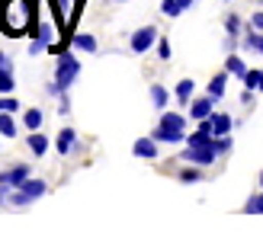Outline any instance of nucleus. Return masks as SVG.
<instances>
[{
    "mask_svg": "<svg viewBox=\"0 0 263 240\" xmlns=\"http://www.w3.org/2000/svg\"><path fill=\"white\" fill-rule=\"evenodd\" d=\"M58 112H61V115L71 112V96H68V93H61V96H58Z\"/></svg>",
    "mask_w": 263,
    "mask_h": 240,
    "instance_id": "31",
    "label": "nucleus"
},
{
    "mask_svg": "<svg viewBox=\"0 0 263 240\" xmlns=\"http://www.w3.org/2000/svg\"><path fill=\"white\" fill-rule=\"evenodd\" d=\"M212 112H215V99L209 96V93H205V96H196L190 103V118H193V122H202V118H209Z\"/></svg>",
    "mask_w": 263,
    "mask_h": 240,
    "instance_id": "6",
    "label": "nucleus"
},
{
    "mask_svg": "<svg viewBox=\"0 0 263 240\" xmlns=\"http://www.w3.org/2000/svg\"><path fill=\"white\" fill-rule=\"evenodd\" d=\"M215 151H218V154H228V151H231V138H228V135L215 138Z\"/></svg>",
    "mask_w": 263,
    "mask_h": 240,
    "instance_id": "30",
    "label": "nucleus"
},
{
    "mask_svg": "<svg viewBox=\"0 0 263 240\" xmlns=\"http://www.w3.org/2000/svg\"><path fill=\"white\" fill-rule=\"evenodd\" d=\"M225 71L234 74V77H244V74H247V64H244L238 55H228V58H225Z\"/></svg>",
    "mask_w": 263,
    "mask_h": 240,
    "instance_id": "20",
    "label": "nucleus"
},
{
    "mask_svg": "<svg viewBox=\"0 0 263 240\" xmlns=\"http://www.w3.org/2000/svg\"><path fill=\"white\" fill-rule=\"evenodd\" d=\"M225 32H228V45H234L241 38L244 32V19L238 16V13H228V19H225Z\"/></svg>",
    "mask_w": 263,
    "mask_h": 240,
    "instance_id": "10",
    "label": "nucleus"
},
{
    "mask_svg": "<svg viewBox=\"0 0 263 240\" xmlns=\"http://www.w3.org/2000/svg\"><path fill=\"white\" fill-rule=\"evenodd\" d=\"M157 29L154 26H144V29H138V32H132V51H135V55H148V51L157 45Z\"/></svg>",
    "mask_w": 263,
    "mask_h": 240,
    "instance_id": "5",
    "label": "nucleus"
},
{
    "mask_svg": "<svg viewBox=\"0 0 263 240\" xmlns=\"http://www.w3.org/2000/svg\"><path fill=\"white\" fill-rule=\"evenodd\" d=\"M71 45L77 48V51H90V55H93V51L100 48V42L93 35H87V32H74V38H71Z\"/></svg>",
    "mask_w": 263,
    "mask_h": 240,
    "instance_id": "15",
    "label": "nucleus"
},
{
    "mask_svg": "<svg viewBox=\"0 0 263 240\" xmlns=\"http://www.w3.org/2000/svg\"><path fill=\"white\" fill-rule=\"evenodd\" d=\"M26 179H29V167H26V164H16V167H10V170L0 173V183H4V186H13V189H20Z\"/></svg>",
    "mask_w": 263,
    "mask_h": 240,
    "instance_id": "7",
    "label": "nucleus"
},
{
    "mask_svg": "<svg viewBox=\"0 0 263 240\" xmlns=\"http://www.w3.org/2000/svg\"><path fill=\"white\" fill-rule=\"evenodd\" d=\"M260 189H263V173H260Z\"/></svg>",
    "mask_w": 263,
    "mask_h": 240,
    "instance_id": "38",
    "label": "nucleus"
},
{
    "mask_svg": "<svg viewBox=\"0 0 263 240\" xmlns=\"http://www.w3.org/2000/svg\"><path fill=\"white\" fill-rule=\"evenodd\" d=\"M42 51H48V45H45V42H42V38H39V35H35V38H32V42H29V55H42Z\"/></svg>",
    "mask_w": 263,
    "mask_h": 240,
    "instance_id": "29",
    "label": "nucleus"
},
{
    "mask_svg": "<svg viewBox=\"0 0 263 240\" xmlns=\"http://www.w3.org/2000/svg\"><path fill=\"white\" fill-rule=\"evenodd\" d=\"M193 90H196V80H180L177 84V99H180V106H190L193 103Z\"/></svg>",
    "mask_w": 263,
    "mask_h": 240,
    "instance_id": "17",
    "label": "nucleus"
},
{
    "mask_svg": "<svg viewBox=\"0 0 263 240\" xmlns=\"http://www.w3.org/2000/svg\"><path fill=\"white\" fill-rule=\"evenodd\" d=\"M16 109H20L16 96H10V93H0V112H16Z\"/></svg>",
    "mask_w": 263,
    "mask_h": 240,
    "instance_id": "25",
    "label": "nucleus"
},
{
    "mask_svg": "<svg viewBox=\"0 0 263 240\" xmlns=\"http://www.w3.org/2000/svg\"><path fill=\"white\" fill-rule=\"evenodd\" d=\"M170 55H174V51H170V38H157V58L170 61Z\"/></svg>",
    "mask_w": 263,
    "mask_h": 240,
    "instance_id": "28",
    "label": "nucleus"
},
{
    "mask_svg": "<svg viewBox=\"0 0 263 240\" xmlns=\"http://www.w3.org/2000/svg\"><path fill=\"white\" fill-rule=\"evenodd\" d=\"M228 71H221V74H215L212 80H209V96H212V99H221V96H225V90H228Z\"/></svg>",
    "mask_w": 263,
    "mask_h": 240,
    "instance_id": "12",
    "label": "nucleus"
},
{
    "mask_svg": "<svg viewBox=\"0 0 263 240\" xmlns=\"http://www.w3.org/2000/svg\"><path fill=\"white\" fill-rule=\"evenodd\" d=\"M161 13H164L167 19H174V16H180V13H183V7L177 4V0H161Z\"/></svg>",
    "mask_w": 263,
    "mask_h": 240,
    "instance_id": "24",
    "label": "nucleus"
},
{
    "mask_svg": "<svg viewBox=\"0 0 263 240\" xmlns=\"http://www.w3.org/2000/svg\"><path fill=\"white\" fill-rule=\"evenodd\" d=\"M212 128H215V138L221 135H231V128H234V118L228 112H212Z\"/></svg>",
    "mask_w": 263,
    "mask_h": 240,
    "instance_id": "11",
    "label": "nucleus"
},
{
    "mask_svg": "<svg viewBox=\"0 0 263 240\" xmlns=\"http://www.w3.org/2000/svg\"><path fill=\"white\" fill-rule=\"evenodd\" d=\"M77 74H81V61H77L71 51H61V55H58V68H55V84L61 90H71Z\"/></svg>",
    "mask_w": 263,
    "mask_h": 240,
    "instance_id": "3",
    "label": "nucleus"
},
{
    "mask_svg": "<svg viewBox=\"0 0 263 240\" xmlns=\"http://www.w3.org/2000/svg\"><path fill=\"white\" fill-rule=\"evenodd\" d=\"M260 93H263V71H260Z\"/></svg>",
    "mask_w": 263,
    "mask_h": 240,
    "instance_id": "37",
    "label": "nucleus"
},
{
    "mask_svg": "<svg viewBox=\"0 0 263 240\" xmlns=\"http://www.w3.org/2000/svg\"><path fill=\"white\" fill-rule=\"evenodd\" d=\"M0 135L16 138V118H13V112H0Z\"/></svg>",
    "mask_w": 263,
    "mask_h": 240,
    "instance_id": "19",
    "label": "nucleus"
},
{
    "mask_svg": "<svg viewBox=\"0 0 263 240\" xmlns=\"http://www.w3.org/2000/svg\"><path fill=\"white\" fill-rule=\"evenodd\" d=\"M180 160H186V164H196V167H212L218 160V151H215V141L212 144H199V148H186V154H183Z\"/></svg>",
    "mask_w": 263,
    "mask_h": 240,
    "instance_id": "4",
    "label": "nucleus"
},
{
    "mask_svg": "<svg viewBox=\"0 0 263 240\" xmlns=\"http://www.w3.org/2000/svg\"><path fill=\"white\" fill-rule=\"evenodd\" d=\"M20 189H23V192L29 195L32 202H35V198H42V195L48 192V183H45V179H32V176H29V179H26V183L20 186Z\"/></svg>",
    "mask_w": 263,
    "mask_h": 240,
    "instance_id": "14",
    "label": "nucleus"
},
{
    "mask_svg": "<svg viewBox=\"0 0 263 240\" xmlns=\"http://www.w3.org/2000/svg\"><path fill=\"white\" fill-rule=\"evenodd\" d=\"M244 211H247V215H263V189L247 198V202H244Z\"/></svg>",
    "mask_w": 263,
    "mask_h": 240,
    "instance_id": "21",
    "label": "nucleus"
},
{
    "mask_svg": "<svg viewBox=\"0 0 263 240\" xmlns=\"http://www.w3.org/2000/svg\"><path fill=\"white\" fill-rule=\"evenodd\" d=\"M202 179V167H196V164H190L186 170H180V183H199Z\"/></svg>",
    "mask_w": 263,
    "mask_h": 240,
    "instance_id": "23",
    "label": "nucleus"
},
{
    "mask_svg": "<svg viewBox=\"0 0 263 240\" xmlns=\"http://www.w3.org/2000/svg\"><path fill=\"white\" fill-rule=\"evenodd\" d=\"M10 192H13V186H4V183H0V205H7Z\"/></svg>",
    "mask_w": 263,
    "mask_h": 240,
    "instance_id": "33",
    "label": "nucleus"
},
{
    "mask_svg": "<svg viewBox=\"0 0 263 240\" xmlns=\"http://www.w3.org/2000/svg\"><path fill=\"white\" fill-rule=\"evenodd\" d=\"M35 26V0H0V32L7 38L29 35Z\"/></svg>",
    "mask_w": 263,
    "mask_h": 240,
    "instance_id": "1",
    "label": "nucleus"
},
{
    "mask_svg": "<svg viewBox=\"0 0 263 240\" xmlns=\"http://www.w3.org/2000/svg\"><path fill=\"white\" fill-rule=\"evenodd\" d=\"M16 90V80H13V71H4L0 74V93H13Z\"/></svg>",
    "mask_w": 263,
    "mask_h": 240,
    "instance_id": "26",
    "label": "nucleus"
},
{
    "mask_svg": "<svg viewBox=\"0 0 263 240\" xmlns=\"http://www.w3.org/2000/svg\"><path fill=\"white\" fill-rule=\"evenodd\" d=\"M151 103L154 109H167V90L161 84H151Z\"/></svg>",
    "mask_w": 263,
    "mask_h": 240,
    "instance_id": "22",
    "label": "nucleus"
},
{
    "mask_svg": "<svg viewBox=\"0 0 263 240\" xmlns=\"http://www.w3.org/2000/svg\"><path fill=\"white\" fill-rule=\"evenodd\" d=\"M4 71H13V58L7 55V51H0V74Z\"/></svg>",
    "mask_w": 263,
    "mask_h": 240,
    "instance_id": "32",
    "label": "nucleus"
},
{
    "mask_svg": "<svg viewBox=\"0 0 263 240\" xmlns=\"http://www.w3.org/2000/svg\"><path fill=\"white\" fill-rule=\"evenodd\" d=\"M42 122H45L42 109H26V115H23V125L29 128V131H39V128H42Z\"/></svg>",
    "mask_w": 263,
    "mask_h": 240,
    "instance_id": "18",
    "label": "nucleus"
},
{
    "mask_svg": "<svg viewBox=\"0 0 263 240\" xmlns=\"http://www.w3.org/2000/svg\"><path fill=\"white\" fill-rule=\"evenodd\" d=\"M251 26H254V29H260V32H263V10H260V13H254V16H251Z\"/></svg>",
    "mask_w": 263,
    "mask_h": 240,
    "instance_id": "34",
    "label": "nucleus"
},
{
    "mask_svg": "<svg viewBox=\"0 0 263 240\" xmlns=\"http://www.w3.org/2000/svg\"><path fill=\"white\" fill-rule=\"evenodd\" d=\"M26 141H29V151H32L39 160L45 157V151H48V138L42 135V128H39V131H29V138H26Z\"/></svg>",
    "mask_w": 263,
    "mask_h": 240,
    "instance_id": "13",
    "label": "nucleus"
},
{
    "mask_svg": "<svg viewBox=\"0 0 263 240\" xmlns=\"http://www.w3.org/2000/svg\"><path fill=\"white\" fill-rule=\"evenodd\" d=\"M132 154H135L138 160H157V141L148 135V138H138L135 148H132Z\"/></svg>",
    "mask_w": 263,
    "mask_h": 240,
    "instance_id": "9",
    "label": "nucleus"
},
{
    "mask_svg": "<svg viewBox=\"0 0 263 240\" xmlns=\"http://www.w3.org/2000/svg\"><path fill=\"white\" fill-rule=\"evenodd\" d=\"M241 80H244V90H260V71H247Z\"/></svg>",
    "mask_w": 263,
    "mask_h": 240,
    "instance_id": "27",
    "label": "nucleus"
},
{
    "mask_svg": "<svg viewBox=\"0 0 263 240\" xmlns=\"http://www.w3.org/2000/svg\"><path fill=\"white\" fill-rule=\"evenodd\" d=\"M241 103H244V106H254V90H244V93H241Z\"/></svg>",
    "mask_w": 263,
    "mask_h": 240,
    "instance_id": "35",
    "label": "nucleus"
},
{
    "mask_svg": "<svg viewBox=\"0 0 263 240\" xmlns=\"http://www.w3.org/2000/svg\"><path fill=\"white\" fill-rule=\"evenodd\" d=\"M177 4H180L183 10H190V7H196V0H177Z\"/></svg>",
    "mask_w": 263,
    "mask_h": 240,
    "instance_id": "36",
    "label": "nucleus"
},
{
    "mask_svg": "<svg viewBox=\"0 0 263 240\" xmlns=\"http://www.w3.org/2000/svg\"><path fill=\"white\" fill-rule=\"evenodd\" d=\"M151 138L157 144H180V141H186V118H183L180 112H167L164 109L161 125L151 131Z\"/></svg>",
    "mask_w": 263,
    "mask_h": 240,
    "instance_id": "2",
    "label": "nucleus"
},
{
    "mask_svg": "<svg viewBox=\"0 0 263 240\" xmlns=\"http://www.w3.org/2000/svg\"><path fill=\"white\" fill-rule=\"evenodd\" d=\"M55 148H58L61 157H68L71 151H77V131H74V128H61V131H58Z\"/></svg>",
    "mask_w": 263,
    "mask_h": 240,
    "instance_id": "8",
    "label": "nucleus"
},
{
    "mask_svg": "<svg viewBox=\"0 0 263 240\" xmlns=\"http://www.w3.org/2000/svg\"><path fill=\"white\" fill-rule=\"evenodd\" d=\"M241 42H244V48L260 51V55H263V32L254 29V26H247V35H241Z\"/></svg>",
    "mask_w": 263,
    "mask_h": 240,
    "instance_id": "16",
    "label": "nucleus"
}]
</instances>
